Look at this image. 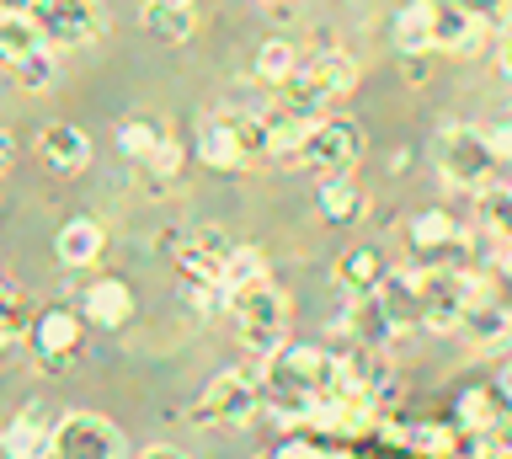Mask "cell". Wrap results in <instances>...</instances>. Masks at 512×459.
Masks as SVG:
<instances>
[{
	"label": "cell",
	"mask_w": 512,
	"mask_h": 459,
	"mask_svg": "<svg viewBox=\"0 0 512 459\" xmlns=\"http://www.w3.org/2000/svg\"><path fill=\"white\" fill-rule=\"evenodd\" d=\"M411 251L427 267H470V235L448 209H427L411 219Z\"/></svg>",
	"instance_id": "11"
},
{
	"label": "cell",
	"mask_w": 512,
	"mask_h": 459,
	"mask_svg": "<svg viewBox=\"0 0 512 459\" xmlns=\"http://www.w3.org/2000/svg\"><path fill=\"white\" fill-rule=\"evenodd\" d=\"M16 161V139H11V129H0V171H6Z\"/></svg>",
	"instance_id": "35"
},
{
	"label": "cell",
	"mask_w": 512,
	"mask_h": 459,
	"mask_svg": "<svg viewBox=\"0 0 512 459\" xmlns=\"http://www.w3.org/2000/svg\"><path fill=\"white\" fill-rule=\"evenodd\" d=\"M86 321L107 326V331H118V326L134 321V294H128V283H123V278L91 283V289H86Z\"/></svg>",
	"instance_id": "20"
},
{
	"label": "cell",
	"mask_w": 512,
	"mask_h": 459,
	"mask_svg": "<svg viewBox=\"0 0 512 459\" xmlns=\"http://www.w3.org/2000/svg\"><path fill=\"white\" fill-rule=\"evenodd\" d=\"M224 310H230V321H235L240 347H251L256 358H267L272 347L288 342V299L272 278H256L246 289H235L224 299Z\"/></svg>",
	"instance_id": "3"
},
{
	"label": "cell",
	"mask_w": 512,
	"mask_h": 459,
	"mask_svg": "<svg viewBox=\"0 0 512 459\" xmlns=\"http://www.w3.org/2000/svg\"><path fill=\"white\" fill-rule=\"evenodd\" d=\"M395 49L406 59L432 54V0H411V6L395 17Z\"/></svg>",
	"instance_id": "25"
},
{
	"label": "cell",
	"mask_w": 512,
	"mask_h": 459,
	"mask_svg": "<svg viewBox=\"0 0 512 459\" xmlns=\"http://www.w3.org/2000/svg\"><path fill=\"white\" fill-rule=\"evenodd\" d=\"M182 6H192V0H182Z\"/></svg>",
	"instance_id": "39"
},
{
	"label": "cell",
	"mask_w": 512,
	"mask_h": 459,
	"mask_svg": "<svg viewBox=\"0 0 512 459\" xmlns=\"http://www.w3.org/2000/svg\"><path fill=\"white\" fill-rule=\"evenodd\" d=\"M139 22H144V33H150L155 43H187L192 38V6H182V0H144V11H139Z\"/></svg>",
	"instance_id": "23"
},
{
	"label": "cell",
	"mask_w": 512,
	"mask_h": 459,
	"mask_svg": "<svg viewBox=\"0 0 512 459\" xmlns=\"http://www.w3.org/2000/svg\"><path fill=\"white\" fill-rule=\"evenodd\" d=\"M299 70V49L288 38H267L262 49H256V81L262 86H288Z\"/></svg>",
	"instance_id": "27"
},
{
	"label": "cell",
	"mask_w": 512,
	"mask_h": 459,
	"mask_svg": "<svg viewBox=\"0 0 512 459\" xmlns=\"http://www.w3.org/2000/svg\"><path fill=\"white\" fill-rule=\"evenodd\" d=\"M16 337H22V315H16V294L0 283V353L6 347H16Z\"/></svg>",
	"instance_id": "31"
},
{
	"label": "cell",
	"mask_w": 512,
	"mask_h": 459,
	"mask_svg": "<svg viewBox=\"0 0 512 459\" xmlns=\"http://www.w3.org/2000/svg\"><path fill=\"white\" fill-rule=\"evenodd\" d=\"M432 161H438L443 182L459 187V193H480L502 177V155L491 145V129H475V123H443L438 139H432Z\"/></svg>",
	"instance_id": "1"
},
{
	"label": "cell",
	"mask_w": 512,
	"mask_h": 459,
	"mask_svg": "<svg viewBox=\"0 0 512 459\" xmlns=\"http://www.w3.org/2000/svg\"><path fill=\"white\" fill-rule=\"evenodd\" d=\"M448 6L470 11V17H475V22H486V27H502V22H507V6H512V0H448Z\"/></svg>",
	"instance_id": "32"
},
{
	"label": "cell",
	"mask_w": 512,
	"mask_h": 459,
	"mask_svg": "<svg viewBox=\"0 0 512 459\" xmlns=\"http://www.w3.org/2000/svg\"><path fill=\"white\" fill-rule=\"evenodd\" d=\"M38 161L54 171V177H80L91 166V139L75 123H48L38 134Z\"/></svg>",
	"instance_id": "16"
},
{
	"label": "cell",
	"mask_w": 512,
	"mask_h": 459,
	"mask_svg": "<svg viewBox=\"0 0 512 459\" xmlns=\"http://www.w3.org/2000/svg\"><path fill=\"white\" fill-rule=\"evenodd\" d=\"M480 225H486L502 246H512V182L480 187Z\"/></svg>",
	"instance_id": "29"
},
{
	"label": "cell",
	"mask_w": 512,
	"mask_h": 459,
	"mask_svg": "<svg viewBox=\"0 0 512 459\" xmlns=\"http://www.w3.org/2000/svg\"><path fill=\"white\" fill-rule=\"evenodd\" d=\"M0 6H16V11H32V0H0Z\"/></svg>",
	"instance_id": "37"
},
{
	"label": "cell",
	"mask_w": 512,
	"mask_h": 459,
	"mask_svg": "<svg viewBox=\"0 0 512 459\" xmlns=\"http://www.w3.org/2000/svg\"><path fill=\"white\" fill-rule=\"evenodd\" d=\"M278 91H283L288 107L320 118V107H331V102H342L347 91H358V59H347V54H336V49L331 54H315V59H299L294 81L278 86Z\"/></svg>",
	"instance_id": "4"
},
{
	"label": "cell",
	"mask_w": 512,
	"mask_h": 459,
	"mask_svg": "<svg viewBox=\"0 0 512 459\" xmlns=\"http://www.w3.org/2000/svg\"><path fill=\"white\" fill-rule=\"evenodd\" d=\"M224 262H230V235H224L219 225H198L187 235V246H176V267H182V278L198 283V289H208V294L219 289Z\"/></svg>",
	"instance_id": "13"
},
{
	"label": "cell",
	"mask_w": 512,
	"mask_h": 459,
	"mask_svg": "<svg viewBox=\"0 0 512 459\" xmlns=\"http://www.w3.org/2000/svg\"><path fill=\"white\" fill-rule=\"evenodd\" d=\"M454 422L464 433H496L502 422H512V390L507 385H470L454 401Z\"/></svg>",
	"instance_id": "15"
},
{
	"label": "cell",
	"mask_w": 512,
	"mask_h": 459,
	"mask_svg": "<svg viewBox=\"0 0 512 459\" xmlns=\"http://www.w3.org/2000/svg\"><path fill=\"white\" fill-rule=\"evenodd\" d=\"M256 278H267V262H262V251H256V246H230V262H224V273H219L214 305L224 310V299H230L235 289H246V283H256Z\"/></svg>",
	"instance_id": "26"
},
{
	"label": "cell",
	"mask_w": 512,
	"mask_h": 459,
	"mask_svg": "<svg viewBox=\"0 0 512 459\" xmlns=\"http://www.w3.org/2000/svg\"><path fill=\"white\" fill-rule=\"evenodd\" d=\"M32 22L43 27V38L54 49H86L102 38L107 11L102 0H32Z\"/></svg>",
	"instance_id": "9"
},
{
	"label": "cell",
	"mask_w": 512,
	"mask_h": 459,
	"mask_svg": "<svg viewBox=\"0 0 512 459\" xmlns=\"http://www.w3.org/2000/svg\"><path fill=\"white\" fill-rule=\"evenodd\" d=\"M496 385H507V390H512V358L502 363V374H496Z\"/></svg>",
	"instance_id": "36"
},
{
	"label": "cell",
	"mask_w": 512,
	"mask_h": 459,
	"mask_svg": "<svg viewBox=\"0 0 512 459\" xmlns=\"http://www.w3.org/2000/svg\"><path fill=\"white\" fill-rule=\"evenodd\" d=\"M384 251L379 246H352V251H342L336 257V283H342L347 294H374L379 283H384Z\"/></svg>",
	"instance_id": "21"
},
{
	"label": "cell",
	"mask_w": 512,
	"mask_h": 459,
	"mask_svg": "<svg viewBox=\"0 0 512 459\" xmlns=\"http://www.w3.org/2000/svg\"><path fill=\"white\" fill-rule=\"evenodd\" d=\"M27 337H32V353H38L43 369H64V363H75L80 342H86V321H80L75 310L54 305V310H43L38 321H32Z\"/></svg>",
	"instance_id": "12"
},
{
	"label": "cell",
	"mask_w": 512,
	"mask_h": 459,
	"mask_svg": "<svg viewBox=\"0 0 512 459\" xmlns=\"http://www.w3.org/2000/svg\"><path fill=\"white\" fill-rule=\"evenodd\" d=\"M496 65H502V75L512 81V17L496 27Z\"/></svg>",
	"instance_id": "34"
},
{
	"label": "cell",
	"mask_w": 512,
	"mask_h": 459,
	"mask_svg": "<svg viewBox=\"0 0 512 459\" xmlns=\"http://www.w3.org/2000/svg\"><path fill=\"white\" fill-rule=\"evenodd\" d=\"M176 166H182V150H176V139H166V145H160L150 161H144V171H150V177H176Z\"/></svg>",
	"instance_id": "33"
},
{
	"label": "cell",
	"mask_w": 512,
	"mask_h": 459,
	"mask_svg": "<svg viewBox=\"0 0 512 459\" xmlns=\"http://www.w3.org/2000/svg\"><path fill=\"white\" fill-rule=\"evenodd\" d=\"M0 449L16 454V459L54 454V422H48V411L43 406H22V411H16V422L0 433Z\"/></svg>",
	"instance_id": "18"
},
{
	"label": "cell",
	"mask_w": 512,
	"mask_h": 459,
	"mask_svg": "<svg viewBox=\"0 0 512 459\" xmlns=\"http://www.w3.org/2000/svg\"><path fill=\"white\" fill-rule=\"evenodd\" d=\"M102 246H107V235H102V225L96 219H70L59 235H54V257L64 262V267H91L96 257H102Z\"/></svg>",
	"instance_id": "22"
},
{
	"label": "cell",
	"mask_w": 512,
	"mask_h": 459,
	"mask_svg": "<svg viewBox=\"0 0 512 459\" xmlns=\"http://www.w3.org/2000/svg\"><path fill=\"white\" fill-rule=\"evenodd\" d=\"M166 139H171V134L160 129L155 118H123V123H118V150L128 155V161H139V166L150 161V155L166 145Z\"/></svg>",
	"instance_id": "28"
},
{
	"label": "cell",
	"mask_w": 512,
	"mask_h": 459,
	"mask_svg": "<svg viewBox=\"0 0 512 459\" xmlns=\"http://www.w3.org/2000/svg\"><path fill=\"white\" fill-rule=\"evenodd\" d=\"M262 417V374H246V369H224L214 374V385L203 390L198 401V427H224V433H240Z\"/></svg>",
	"instance_id": "6"
},
{
	"label": "cell",
	"mask_w": 512,
	"mask_h": 459,
	"mask_svg": "<svg viewBox=\"0 0 512 459\" xmlns=\"http://www.w3.org/2000/svg\"><path fill=\"white\" fill-rule=\"evenodd\" d=\"M480 38H486V22H475L470 11L448 6V0H432V49H443V54H475Z\"/></svg>",
	"instance_id": "17"
},
{
	"label": "cell",
	"mask_w": 512,
	"mask_h": 459,
	"mask_svg": "<svg viewBox=\"0 0 512 459\" xmlns=\"http://www.w3.org/2000/svg\"><path fill=\"white\" fill-rule=\"evenodd\" d=\"M198 161L214 171H246L262 166V139H256V113H208L198 123Z\"/></svg>",
	"instance_id": "5"
},
{
	"label": "cell",
	"mask_w": 512,
	"mask_h": 459,
	"mask_svg": "<svg viewBox=\"0 0 512 459\" xmlns=\"http://www.w3.org/2000/svg\"><path fill=\"white\" fill-rule=\"evenodd\" d=\"M454 337H464L475 353H512V310L502 305V299L480 294L475 305L459 315Z\"/></svg>",
	"instance_id": "14"
},
{
	"label": "cell",
	"mask_w": 512,
	"mask_h": 459,
	"mask_svg": "<svg viewBox=\"0 0 512 459\" xmlns=\"http://www.w3.org/2000/svg\"><path fill=\"white\" fill-rule=\"evenodd\" d=\"M416 283H422V326L427 331H454L459 315L486 294L480 278H470V267H427V273H416Z\"/></svg>",
	"instance_id": "7"
},
{
	"label": "cell",
	"mask_w": 512,
	"mask_h": 459,
	"mask_svg": "<svg viewBox=\"0 0 512 459\" xmlns=\"http://www.w3.org/2000/svg\"><path fill=\"white\" fill-rule=\"evenodd\" d=\"M54 454L59 459H118L128 454V438L102 411H64L54 427Z\"/></svg>",
	"instance_id": "10"
},
{
	"label": "cell",
	"mask_w": 512,
	"mask_h": 459,
	"mask_svg": "<svg viewBox=\"0 0 512 459\" xmlns=\"http://www.w3.org/2000/svg\"><path fill=\"white\" fill-rule=\"evenodd\" d=\"M272 6H278V0H272Z\"/></svg>",
	"instance_id": "40"
},
{
	"label": "cell",
	"mask_w": 512,
	"mask_h": 459,
	"mask_svg": "<svg viewBox=\"0 0 512 459\" xmlns=\"http://www.w3.org/2000/svg\"><path fill=\"white\" fill-rule=\"evenodd\" d=\"M502 273L512 278V246H507V257H502Z\"/></svg>",
	"instance_id": "38"
},
{
	"label": "cell",
	"mask_w": 512,
	"mask_h": 459,
	"mask_svg": "<svg viewBox=\"0 0 512 459\" xmlns=\"http://www.w3.org/2000/svg\"><path fill=\"white\" fill-rule=\"evenodd\" d=\"M363 161V129L352 118H315L299 145V166L320 171V177H347Z\"/></svg>",
	"instance_id": "8"
},
{
	"label": "cell",
	"mask_w": 512,
	"mask_h": 459,
	"mask_svg": "<svg viewBox=\"0 0 512 459\" xmlns=\"http://www.w3.org/2000/svg\"><path fill=\"white\" fill-rule=\"evenodd\" d=\"M406 449H422V454H454V449H470V433L464 427H406Z\"/></svg>",
	"instance_id": "30"
},
{
	"label": "cell",
	"mask_w": 512,
	"mask_h": 459,
	"mask_svg": "<svg viewBox=\"0 0 512 459\" xmlns=\"http://www.w3.org/2000/svg\"><path fill=\"white\" fill-rule=\"evenodd\" d=\"M379 299H384V310H390L395 331L422 326V283H416V273H384Z\"/></svg>",
	"instance_id": "24"
},
{
	"label": "cell",
	"mask_w": 512,
	"mask_h": 459,
	"mask_svg": "<svg viewBox=\"0 0 512 459\" xmlns=\"http://www.w3.org/2000/svg\"><path fill=\"white\" fill-rule=\"evenodd\" d=\"M54 43L43 38V27L32 22V11L0 6V70L11 75L22 91H48L54 86Z\"/></svg>",
	"instance_id": "2"
},
{
	"label": "cell",
	"mask_w": 512,
	"mask_h": 459,
	"mask_svg": "<svg viewBox=\"0 0 512 459\" xmlns=\"http://www.w3.org/2000/svg\"><path fill=\"white\" fill-rule=\"evenodd\" d=\"M320 219H326V225H358V219L368 214V193L358 182H352V171L347 177H326L320 182Z\"/></svg>",
	"instance_id": "19"
}]
</instances>
